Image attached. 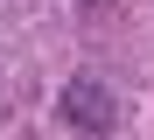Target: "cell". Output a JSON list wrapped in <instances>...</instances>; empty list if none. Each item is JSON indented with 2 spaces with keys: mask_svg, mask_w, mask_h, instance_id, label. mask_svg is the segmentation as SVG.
<instances>
[{
  "mask_svg": "<svg viewBox=\"0 0 154 140\" xmlns=\"http://www.w3.org/2000/svg\"><path fill=\"white\" fill-rule=\"evenodd\" d=\"M63 119H70L77 133H112V126H119V105L105 98L98 77H70V84H63Z\"/></svg>",
  "mask_w": 154,
  "mask_h": 140,
  "instance_id": "obj_1",
  "label": "cell"
}]
</instances>
